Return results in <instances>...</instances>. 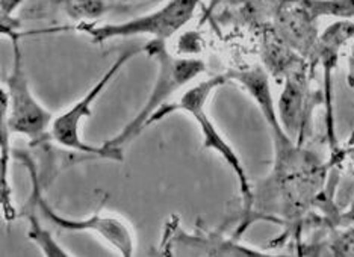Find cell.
I'll return each instance as SVG.
<instances>
[{"label":"cell","instance_id":"obj_17","mask_svg":"<svg viewBox=\"0 0 354 257\" xmlns=\"http://www.w3.org/2000/svg\"><path fill=\"white\" fill-rule=\"evenodd\" d=\"M315 19L354 20V0H303Z\"/></svg>","mask_w":354,"mask_h":257},{"label":"cell","instance_id":"obj_2","mask_svg":"<svg viewBox=\"0 0 354 257\" xmlns=\"http://www.w3.org/2000/svg\"><path fill=\"white\" fill-rule=\"evenodd\" d=\"M142 50L158 66L155 84L138 114L117 135L103 142V146L108 149L123 150L144 128L149 127L150 118L164 106L173 94L194 82L206 71L205 61L189 58V56H176L168 50L165 41H160V39H151L146 46H142Z\"/></svg>","mask_w":354,"mask_h":257},{"label":"cell","instance_id":"obj_7","mask_svg":"<svg viewBox=\"0 0 354 257\" xmlns=\"http://www.w3.org/2000/svg\"><path fill=\"white\" fill-rule=\"evenodd\" d=\"M202 0H170L159 10L147 12L140 17L122 23L95 25L90 21H80L77 30L88 35L93 44H103L115 38H129L149 35L153 39L167 41L194 17Z\"/></svg>","mask_w":354,"mask_h":257},{"label":"cell","instance_id":"obj_11","mask_svg":"<svg viewBox=\"0 0 354 257\" xmlns=\"http://www.w3.org/2000/svg\"><path fill=\"white\" fill-rule=\"evenodd\" d=\"M271 26L295 52L312 62L319 38L318 19L313 17L303 0H277L271 14Z\"/></svg>","mask_w":354,"mask_h":257},{"label":"cell","instance_id":"obj_15","mask_svg":"<svg viewBox=\"0 0 354 257\" xmlns=\"http://www.w3.org/2000/svg\"><path fill=\"white\" fill-rule=\"evenodd\" d=\"M11 135L3 115H0V198H2V213L6 222L17 218V209L12 203V188L10 180L11 173Z\"/></svg>","mask_w":354,"mask_h":257},{"label":"cell","instance_id":"obj_12","mask_svg":"<svg viewBox=\"0 0 354 257\" xmlns=\"http://www.w3.org/2000/svg\"><path fill=\"white\" fill-rule=\"evenodd\" d=\"M261 58L265 71L277 82H283L294 70L310 64L277 34L271 23H265L261 30Z\"/></svg>","mask_w":354,"mask_h":257},{"label":"cell","instance_id":"obj_18","mask_svg":"<svg viewBox=\"0 0 354 257\" xmlns=\"http://www.w3.org/2000/svg\"><path fill=\"white\" fill-rule=\"evenodd\" d=\"M56 6L66 11L71 19L85 21V19H99L109 8L104 0H50Z\"/></svg>","mask_w":354,"mask_h":257},{"label":"cell","instance_id":"obj_9","mask_svg":"<svg viewBox=\"0 0 354 257\" xmlns=\"http://www.w3.org/2000/svg\"><path fill=\"white\" fill-rule=\"evenodd\" d=\"M313 68L310 64L294 70L283 79V88L276 103L277 115L285 132L299 144L306 142L310 131L313 111L324 104L323 90L312 88Z\"/></svg>","mask_w":354,"mask_h":257},{"label":"cell","instance_id":"obj_19","mask_svg":"<svg viewBox=\"0 0 354 257\" xmlns=\"http://www.w3.org/2000/svg\"><path fill=\"white\" fill-rule=\"evenodd\" d=\"M23 3H25V0H0V19H14V12L17 11Z\"/></svg>","mask_w":354,"mask_h":257},{"label":"cell","instance_id":"obj_6","mask_svg":"<svg viewBox=\"0 0 354 257\" xmlns=\"http://www.w3.org/2000/svg\"><path fill=\"white\" fill-rule=\"evenodd\" d=\"M15 158L21 160V164L29 173L30 180V196L34 198L37 211L43 220L49 221L55 227L67 230V231H90L97 235L104 242L109 244L117 254L123 257H131L135 254L136 248V238L135 231L131 227V224L124 221L123 218L115 215H91L88 218L77 220V218H68L58 213L55 209L47 203L43 194L41 180L38 175V168L34 158L29 153H23V151H15Z\"/></svg>","mask_w":354,"mask_h":257},{"label":"cell","instance_id":"obj_10","mask_svg":"<svg viewBox=\"0 0 354 257\" xmlns=\"http://www.w3.org/2000/svg\"><path fill=\"white\" fill-rule=\"evenodd\" d=\"M354 38V20H337L321 32L315 53L312 58V68L321 67L323 70V93L326 108V136L330 151L339 147L335 127L333 111V73L339 62L342 47Z\"/></svg>","mask_w":354,"mask_h":257},{"label":"cell","instance_id":"obj_8","mask_svg":"<svg viewBox=\"0 0 354 257\" xmlns=\"http://www.w3.org/2000/svg\"><path fill=\"white\" fill-rule=\"evenodd\" d=\"M160 254L185 257H270L279 256L261 248L245 245L236 236H226L220 231L197 227L194 231L185 230L180 220L173 215L167 220L162 239L159 244Z\"/></svg>","mask_w":354,"mask_h":257},{"label":"cell","instance_id":"obj_4","mask_svg":"<svg viewBox=\"0 0 354 257\" xmlns=\"http://www.w3.org/2000/svg\"><path fill=\"white\" fill-rule=\"evenodd\" d=\"M25 35V32H11L6 35L12 43V67L0 93V115L5 117L12 133L26 136L32 146H38L47 138L50 140V126L55 117L30 90L20 46V38Z\"/></svg>","mask_w":354,"mask_h":257},{"label":"cell","instance_id":"obj_14","mask_svg":"<svg viewBox=\"0 0 354 257\" xmlns=\"http://www.w3.org/2000/svg\"><path fill=\"white\" fill-rule=\"evenodd\" d=\"M323 238L312 242H300L297 250L301 256L354 257V226H333L319 229Z\"/></svg>","mask_w":354,"mask_h":257},{"label":"cell","instance_id":"obj_5","mask_svg":"<svg viewBox=\"0 0 354 257\" xmlns=\"http://www.w3.org/2000/svg\"><path fill=\"white\" fill-rule=\"evenodd\" d=\"M144 53L142 47H136V49H129L123 52L118 58L111 64V67L97 79L90 90L85 93L82 99H79L73 106H70L67 111H64L62 114L56 115L53 118V123L50 126V140L58 144V146L77 151V153H82L85 156L91 158H100V159H108V160H115V162H123V150H115V149H108L102 146H91L82 140V135H80V127L86 118L93 115V106L97 99L106 90L108 85L115 79V76L122 71V68L126 64L135 58L136 55Z\"/></svg>","mask_w":354,"mask_h":257},{"label":"cell","instance_id":"obj_20","mask_svg":"<svg viewBox=\"0 0 354 257\" xmlns=\"http://www.w3.org/2000/svg\"><path fill=\"white\" fill-rule=\"evenodd\" d=\"M337 226H354V197L348 203V206L341 211Z\"/></svg>","mask_w":354,"mask_h":257},{"label":"cell","instance_id":"obj_13","mask_svg":"<svg viewBox=\"0 0 354 257\" xmlns=\"http://www.w3.org/2000/svg\"><path fill=\"white\" fill-rule=\"evenodd\" d=\"M328 164L327 187L335 194V203L342 211L354 197V140L348 146H339L335 151H330Z\"/></svg>","mask_w":354,"mask_h":257},{"label":"cell","instance_id":"obj_16","mask_svg":"<svg viewBox=\"0 0 354 257\" xmlns=\"http://www.w3.org/2000/svg\"><path fill=\"white\" fill-rule=\"evenodd\" d=\"M35 202L29 197L26 202L25 207H23V215L26 216V220L29 222V229H28V238L34 242L39 250H41L43 256L47 257H68L71 253H68L66 248H64L58 240L53 238L52 233L47 230L41 221H39V213H35Z\"/></svg>","mask_w":354,"mask_h":257},{"label":"cell","instance_id":"obj_1","mask_svg":"<svg viewBox=\"0 0 354 257\" xmlns=\"http://www.w3.org/2000/svg\"><path fill=\"white\" fill-rule=\"evenodd\" d=\"M227 77L250 95L268 126L272 141L271 171L253 184L250 204L243 209L233 236L239 238L257 221H271L283 226V233L270 242L271 248L285 244L291 236L299 240L304 220L315 211L326 191L328 160H323L285 132L271 93L270 75L263 67L232 70Z\"/></svg>","mask_w":354,"mask_h":257},{"label":"cell","instance_id":"obj_3","mask_svg":"<svg viewBox=\"0 0 354 257\" xmlns=\"http://www.w3.org/2000/svg\"><path fill=\"white\" fill-rule=\"evenodd\" d=\"M229 82L227 75H218L200 80L198 84L189 86L179 99L176 102H167L162 108H160L155 115L150 118L149 126L155 124L158 122H162L168 115L174 114V112H187L198 126V131L202 133L203 140V149L214 150L216 155H220L221 159L226 162L230 170L235 174L239 187L241 202H243V209L250 204L252 194H253V183L245 171V166L243 160L238 156V153L233 149L229 141L224 138L221 132L216 128L212 118L207 114V103L212 94L218 90L220 86ZM241 209V211H243Z\"/></svg>","mask_w":354,"mask_h":257},{"label":"cell","instance_id":"obj_21","mask_svg":"<svg viewBox=\"0 0 354 257\" xmlns=\"http://www.w3.org/2000/svg\"><path fill=\"white\" fill-rule=\"evenodd\" d=\"M221 2H223V0H209V3L206 6V11L203 14V21L211 17V15L214 14V11L216 10V6H218Z\"/></svg>","mask_w":354,"mask_h":257}]
</instances>
